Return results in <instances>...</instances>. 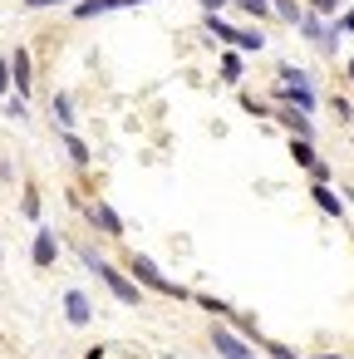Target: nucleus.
Returning <instances> with one entry per match:
<instances>
[{
	"label": "nucleus",
	"mask_w": 354,
	"mask_h": 359,
	"mask_svg": "<svg viewBox=\"0 0 354 359\" xmlns=\"http://www.w3.org/2000/svg\"><path fill=\"white\" fill-rule=\"evenodd\" d=\"M84 261H89V266H94L99 276H104V285H109V290H114V295H118L123 305H138V290H133V280H128L123 271H114V266H104V261H99L94 251H84Z\"/></svg>",
	"instance_id": "nucleus-1"
},
{
	"label": "nucleus",
	"mask_w": 354,
	"mask_h": 359,
	"mask_svg": "<svg viewBox=\"0 0 354 359\" xmlns=\"http://www.w3.org/2000/svg\"><path fill=\"white\" fill-rule=\"evenodd\" d=\"M133 280H138V285H148V290H163V295H187V290H177V285H172V280H168L148 256H133Z\"/></svg>",
	"instance_id": "nucleus-2"
},
{
	"label": "nucleus",
	"mask_w": 354,
	"mask_h": 359,
	"mask_svg": "<svg viewBox=\"0 0 354 359\" xmlns=\"http://www.w3.org/2000/svg\"><path fill=\"white\" fill-rule=\"evenodd\" d=\"M207 30L222 35V40L236 45V50H261V35H256V30H236V25H226L222 15H207Z\"/></svg>",
	"instance_id": "nucleus-3"
},
{
	"label": "nucleus",
	"mask_w": 354,
	"mask_h": 359,
	"mask_svg": "<svg viewBox=\"0 0 354 359\" xmlns=\"http://www.w3.org/2000/svg\"><path fill=\"white\" fill-rule=\"evenodd\" d=\"M275 99H285V104H295V109H315V94H310V79H305V84H290V79H280V89H275Z\"/></svg>",
	"instance_id": "nucleus-4"
},
{
	"label": "nucleus",
	"mask_w": 354,
	"mask_h": 359,
	"mask_svg": "<svg viewBox=\"0 0 354 359\" xmlns=\"http://www.w3.org/2000/svg\"><path fill=\"white\" fill-rule=\"evenodd\" d=\"M123 6H143V0H79L74 15H79V20H94V15H104V11H123Z\"/></svg>",
	"instance_id": "nucleus-5"
},
{
	"label": "nucleus",
	"mask_w": 354,
	"mask_h": 359,
	"mask_svg": "<svg viewBox=\"0 0 354 359\" xmlns=\"http://www.w3.org/2000/svg\"><path fill=\"white\" fill-rule=\"evenodd\" d=\"M212 344H217V354H222V359H251V349H246L236 334H226V330H217V334H212Z\"/></svg>",
	"instance_id": "nucleus-6"
},
{
	"label": "nucleus",
	"mask_w": 354,
	"mask_h": 359,
	"mask_svg": "<svg viewBox=\"0 0 354 359\" xmlns=\"http://www.w3.org/2000/svg\"><path fill=\"white\" fill-rule=\"evenodd\" d=\"M89 222H94V226H104L109 236H118V231H123V222H118V212H114L109 202H99V207H89Z\"/></svg>",
	"instance_id": "nucleus-7"
},
{
	"label": "nucleus",
	"mask_w": 354,
	"mask_h": 359,
	"mask_svg": "<svg viewBox=\"0 0 354 359\" xmlns=\"http://www.w3.org/2000/svg\"><path fill=\"white\" fill-rule=\"evenodd\" d=\"M11 79H15V94H30V55H25V50H15V60H11Z\"/></svg>",
	"instance_id": "nucleus-8"
},
{
	"label": "nucleus",
	"mask_w": 354,
	"mask_h": 359,
	"mask_svg": "<svg viewBox=\"0 0 354 359\" xmlns=\"http://www.w3.org/2000/svg\"><path fill=\"white\" fill-rule=\"evenodd\" d=\"M30 256H35V266H55V256H60V251H55V231H40Z\"/></svg>",
	"instance_id": "nucleus-9"
},
{
	"label": "nucleus",
	"mask_w": 354,
	"mask_h": 359,
	"mask_svg": "<svg viewBox=\"0 0 354 359\" xmlns=\"http://www.w3.org/2000/svg\"><path fill=\"white\" fill-rule=\"evenodd\" d=\"M64 315H69L74 325H89V300H84L79 290H64Z\"/></svg>",
	"instance_id": "nucleus-10"
},
{
	"label": "nucleus",
	"mask_w": 354,
	"mask_h": 359,
	"mask_svg": "<svg viewBox=\"0 0 354 359\" xmlns=\"http://www.w3.org/2000/svg\"><path fill=\"white\" fill-rule=\"evenodd\" d=\"M315 207H320V212H329V217H339V212H344V207H339V197H334L325 182H315Z\"/></svg>",
	"instance_id": "nucleus-11"
},
{
	"label": "nucleus",
	"mask_w": 354,
	"mask_h": 359,
	"mask_svg": "<svg viewBox=\"0 0 354 359\" xmlns=\"http://www.w3.org/2000/svg\"><path fill=\"white\" fill-rule=\"evenodd\" d=\"M290 158H295L300 168H315V163H320V158L310 153V143H305V138H295V143H290Z\"/></svg>",
	"instance_id": "nucleus-12"
},
{
	"label": "nucleus",
	"mask_w": 354,
	"mask_h": 359,
	"mask_svg": "<svg viewBox=\"0 0 354 359\" xmlns=\"http://www.w3.org/2000/svg\"><path fill=\"white\" fill-rule=\"evenodd\" d=\"M222 79H226V84H236V79H241V60H236V55H226V60H222Z\"/></svg>",
	"instance_id": "nucleus-13"
},
{
	"label": "nucleus",
	"mask_w": 354,
	"mask_h": 359,
	"mask_svg": "<svg viewBox=\"0 0 354 359\" xmlns=\"http://www.w3.org/2000/svg\"><path fill=\"white\" fill-rule=\"evenodd\" d=\"M280 118H285V128H295V133H300V138H305V133H310V118H305V114H280Z\"/></svg>",
	"instance_id": "nucleus-14"
},
{
	"label": "nucleus",
	"mask_w": 354,
	"mask_h": 359,
	"mask_svg": "<svg viewBox=\"0 0 354 359\" xmlns=\"http://www.w3.org/2000/svg\"><path fill=\"white\" fill-rule=\"evenodd\" d=\"M64 148H69V158H74V163H89V153H84V143H79L74 133H64Z\"/></svg>",
	"instance_id": "nucleus-15"
},
{
	"label": "nucleus",
	"mask_w": 354,
	"mask_h": 359,
	"mask_svg": "<svg viewBox=\"0 0 354 359\" xmlns=\"http://www.w3.org/2000/svg\"><path fill=\"white\" fill-rule=\"evenodd\" d=\"M236 6H241L246 15H266V11H271V0H236Z\"/></svg>",
	"instance_id": "nucleus-16"
},
{
	"label": "nucleus",
	"mask_w": 354,
	"mask_h": 359,
	"mask_svg": "<svg viewBox=\"0 0 354 359\" xmlns=\"http://www.w3.org/2000/svg\"><path fill=\"white\" fill-rule=\"evenodd\" d=\"M271 6H275L285 20H295V25H300V11H295V0H271Z\"/></svg>",
	"instance_id": "nucleus-17"
},
{
	"label": "nucleus",
	"mask_w": 354,
	"mask_h": 359,
	"mask_svg": "<svg viewBox=\"0 0 354 359\" xmlns=\"http://www.w3.org/2000/svg\"><path fill=\"white\" fill-rule=\"evenodd\" d=\"M55 114H60V123H64V128H69V118H74V109H69V99H64V94H60V99H55Z\"/></svg>",
	"instance_id": "nucleus-18"
},
{
	"label": "nucleus",
	"mask_w": 354,
	"mask_h": 359,
	"mask_svg": "<svg viewBox=\"0 0 354 359\" xmlns=\"http://www.w3.org/2000/svg\"><path fill=\"white\" fill-rule=\"evenodd\" d=\"M266 349H271V359H295V354H290L285 344H266Z\"/></svg>",
	"instance_id": "nucleus-19"
},
{
	"label": "nucleus",
	"mask_w": 354,
	"mask_h": 359,
	"mask_svg": "<svg viewBox=\"0 0 354 359\" xmlns=\"http://www.w3.org/2000/svg\"><path fill=\"white\" fill-rule=\"evenodd\" d=\"M11 84H15V79H11V69L0 65V99H6V89H11Z\"/></svg>",
	"instance_id": "nucleus-20"
},
{
	"label": "nucleus",
	"mask_w": 354,
	"mask_h": 359,
	"mask_svg": "<svg viewBox=\"0 0 354 359\" xmlns=\"http://www.w3.org/2000/svg\"><path fill=\"white\" fill-rule=\"evenodd\" d=\"M30 11H45V6H64V0H25Z\"/></svg>",
	"instance_id": "nucleus-21"
},
{
	"label": "nucleus",
	"mask_w": 354,
	"mask_h": 359,
	"mask_svg": "<svg viewBox=\"0 0 354 359\" xmlns=\"http://www.w3.org/2000/svg\"><path fill=\"white\" fill-rule=\"evenodd\" d=\"M315 11H339V0H310Z\"/></svg>",
	"instance_id": "nucleus-22"
},
{
	"label": "nucleus",
	"mask_w": 354,
	"mask_h": 359,
	"mask_svg": "<svg viewBox=\"0 0 354 359\" xmlns=\"http://www.w3.org/2000/svg\"><path fill=\"white\" fill-rule=\"evenodd\" d=\"M197 6H202V11H222V6H226V0H197Z\"/></svg>",
	"instance_id": "nucleus-23"
},
{
	"label": "nucleus",
	"mask_w": 354,
	"mask_h": 359,
	"mask_svg": "<svg viewBox=\"0 0 354 359\" xmlns=\"http://www.w3.org/2000/svg\"><path fill=\"white\" fill-rule=\"evenodd\" d=\"M339 30H354V11H349V15H344V20H339Z\"/></svg>",
	"instance_id": "nucleus-24"
},
{
	"label": "nucleus",
	"mask_w": 354,
	"mask_h": 359,
	"mask_svg": "<svg viewBox=\"0 0 354 359\" xmlns=\"http://www.w3.org/2000/svg\"><path fill=\"white\" fill-rule=\"evenodd\" d=\"M89 359H104V349H89Z\"/></svg>",
	"instance_id": "nucleus-25"
},
{
	"label": "nucleus",
	"mask_w": 354,
	"mask_h": 359,
	"mask_svg": "<svg viewBox=\"0 0 354 359\" xmlns=\"http://www.w3.org/2000/svg\"><path fill=\"white\" fill-rule=\"evenodd\" d=\"M349 74H354V60H349Z\"/></svg>",
	"instance_id": "nucleus-26"
},
{
	"label": "nucleus",
	"mask_w": 354,
	"mask_h": 359,
	"mask_svg": "<svg viewBox=\"0 0 354 359\" xmlns=\"http://www.w3.org/2000/svg\"><path fill=\"white\" fill-rule=\"evenodd\" d=\"M325 359H329V354H325Z\"/></svg>",
	"instance_id": "nucleus-27"
}]
</instances>
